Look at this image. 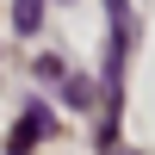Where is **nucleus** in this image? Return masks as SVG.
Returning a JSON list of instances; mask_svg holds the SVG:
<instances>
[{
    "label": "nucleus",
    "instance_id": "1",
    "mask_svg": "<svg viewBox=\"0 0 155 155\" xmlns=\"http://www.w3.org/2000/svg\"><path fill=\"white\" fill-rule=\"evenodd\" d=\"M37 137H50V112H44V106H31V112L19 118V130L6 137V155H31Z\"/></svg>",
    "mask_w": 155,
    "mask_h": 155
},
{
    "label": "nucleus",
    "instance_id": "2",
    "mask_svg": "<svg viewBox=\"0 0 155 155\" xmlns=\"http://www.w3.org/2000/svg\"><path fill=\"white\" fill-rule=\"evenodd\" d=\"M37 12H44V0H19V12H12V25H19V31H37Z\"/></svg>",
    "mask_w": 155,
    "mask_h": 155
}]
</instances>
